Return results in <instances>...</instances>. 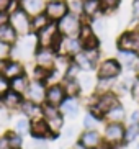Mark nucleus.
<instances>
[{
    "instance_id": "1",
    "label": "nucleus",
    "mask_w": 139,
    "mask_h": 149,
    "mask_svg": "<svg viewBox=\"0 0 139 149\" xmlns=\"http://www.w3.org/2000/svg\"><path fill=\"white\" fill-rule=\"evenodd\" d=\"M124 131H126L124 123H103L101 126L103 144L110 149L124 148Z\"/></svg>"
},
{
    "instance_id": "2",
    "label": "nucleus",
    "mask_w": 139,
    "mask_h": 149,
    "mask_svg": "<svg viewBox=\"0 0 139 149\" xmlns=\"http://www.w3.org/2000/svg\"><path fill=\"white\" fill-rule=\"evenodd\" d=\"M124 69L120 64L116 57H101L98 66L95 69L97 79H106V80H118L123 75Z\"/></svg>"
},
{
    "instance_id": "3",
    "label": "nucleus",
    "mask_w": 139,
    "mask_h": 149,
    "mask_svg": "<svg viewBox=\"0 0 139 149\" xmlns=\"http://www.w3.org/2000/svg\"><path fill=\"white\" fill-rule=\"evenodd\" d=\"M72 61L79 66L82 72H95L98 62L101 61V48L98 49H82L72 57Z\"/></svg>"
},
{
    "instance_id": "4",
    "label": "nucleus",
    "mask_w": 139,
    "mask_h": 149,
    "mask_svg": "<svg viewBox=\"0 0 139 149\" xmlns=\"http://www.w3.org/2000/svg\"><path fill=\"white\" fill-rule=\"evenodd\" d=\"M43 118L46 120L52 134L61 136L62 130L65 126V116L61 113L59 107H52V105H48V103H43Z\"/></svg>"
},
{
    "instance_id": "5",
    "label": "nucleus",
    "mask_w": 139,
    "mask_h": 149,
    "mask_svg": "<svg viewBox=\"0 0 139 149\" xmlns=\"http://www.w3.org/2000/svg\"><path fill=\"white\" fill-rule=\"evenodd\" d=\"M83 22H85V20L82 18V15L69 12V13L65 15V17H62L56 25H57V30H59L61 36H79V31L82 28Z\"/></svg>"
},
{
    "instance_id": "6",
    "label": "nucleus",
    "mask_w": 139,
    "mask_h": 149,
    "mask_svg": "<svg viewBox=\"0 0 139 149\" xmlns=\"http://www.w3.org/2000/svg\"><path fill=\"white\" fill-rule=\"evenodd\" d=\"M36 36V44L38 48H56L59 40H61V33L57 30V25L54 22H51L46 28H43L41 31L35 33Z\"/></svg>"
},
{
    "instance_id": "7",
    "label": "nucleus",
    "mask_w": 139,
    "mask_h": 149,
    "mask_svg": "<svg viewBox=\"0 0 139 149\" xmlns=\"http://www.w3.org/2000/svg\"><path fill=\"white\" fill-rule=\"evenodd\" d=\"M8 23L18 33V36L31 35V17L26 13L25 10L17 8L13 10L12 13H8Z\"/></svg>"
},
{
    "instance_id": "8",
    "label": "nucleus",
    "mask_w": 139,
    "mask_h": 149,
    "mask_svg": "<svg viewBox=\"0 0 139 149\" xmlns=\"http://www.w3.org/2000/svg\"><path fill=\"white\" fill-rule=\"evenodd\" d=\"M116 49L139 54V28L124 30L116 38Z\"/></svg>"
},
{
    "instance_id": "9",
    "label": "nucleus",
    "mask_w": 139,
    "mask_h": 149,
    "mask_svg": "<svg viewBox=\"0 0 139 149\" xmlns=\"http://www.w3.org/2000/svg\"><path fill=\"white\" fill-rule=\"evenodd\" d=\"M30 138H33V139H48L51 143V141H57L61 136L52 134L46 120L43 116H38V118L30 121Z\"/></svg>"
},
{
    "instance_id": "10",
    "label": "nucleus",
    "mask_w": 139,
    "mask_h": 149,
    "mask_svg": "<svg viewBox=\"0 0 139 149\" xmlns=\"http://www.w3.org/2000/svg\"><path fill=\"white\" fill-rule=\"evenodd\" d=\"M75 144L82 146L83 149H98L103 146L101 130H82L79 133Z\"/></svg>"
},
{
    "instance_id": "11",
    "label": "nucleus",
    "mask_w": 139,
    "mask_h": 149,
    "mask_svg": "<svg viewBox=\"0 0 139 149\" xmlns=\"http://www.w3.org/2000/svg\"><path fill=\"white\" fill-rule=\"evenodd\" d=\"M56 53L59 56H67V57H74L75 54H79L83 49L82 43L77 36H61V40L57 43Z\"/></svg>"
},
{
    "instance_id": "12",
    "label": "nucleus",
    "mask_w": 139,
    "mask_h": 149,
    "mask_svg": "<svg viewBox=\"0 0 139 149\" xmlns=\"http://www.w3.org/2000/svg\"><path fill=\"white\" fill-rule=\"evenodd\" d=\"M59 110L65 116V120H75L82 113V110H85L82 97H65L64 102L59 105Z\"/></svg>"
},
{
    "instance_id": "13",
    "label": "nucleus",
    "mask_w": 139,
    "mask_h": 149,
    "mask_svg": "<svg viewBox=\"0 0 139 149\" xmlns=\"http://www.w3.org/2000/svg\"><path fill=\"white\" fill-rule=\"evenodd\" d=\"M77 38L80 40L83 49H98V48H101L100 36L93 31L90 22H83V25H82V28H80V31H79Z\"/></svg>"
},
{
    "instance_id": "14",
    "label": "nucleus",
    "mask_w": 139,
    "mask_h": 149,
    "mask_svg": "<svg viewBox=\"0 0 139 149\" xmlns=\"http://www.w3.org/2000/svg\"><path fill=\"white\" fill-rule=\"evenodd\" d=\"M69 0H48L46 3V8H44V13L46 17L51 20V22L57 23L62 17L69 13Z\"/></svg>"
},
{
    "instance_id": "15",
    "label": "nucleus",
    "mask_w": 139,
    "mask_h": 149,
    "mask_svg": "<svg viewBox=\"0 0 139 149\" xmlns=\"http://www.w3.org/2000/svg\"><path fill=\"white\" fill-rule=\"evenodd\" d=\"M56 59L57 53L54 48H36L35 54H33V64L46 67V69H54Z\"/></svg>"
},
{
    "instance_id": "16",
    "label": "nucleus",
    "mask_w": 139,
    "mask_h": 149,
    "mask_svg": "<svg viewBox=\"0 0 139 149\" xmlns=\"http://www.w3.org/2000/svg\"><path fill=\"white\" fill-rule=\"evenodd\" d=\"M46 88H48V84H46V82L31 79L30 85H28V90H26V93L23 97H25L26 100L43 105L44 100H46Z\"/></svg>"
},
{
    "instance_id": "17",
    "label": "nucleus",
    "mask_w": 139,
    "mask_h": 149,
    "mask_svg": "<svg viewBox=\"0 0 139 149\" xmlns=\"http://www.w3.org/2000/svg\"><path fill=\"white\" fill-rule=\"evenodd\" d=\"M23 102H25V97L23 95L13 92V90H8L7 93L2 95V108L7 110L10 115L12 113H20Z\"/></svg>"
},
{
    "instance_id": "18",
    "label": "nucleus",
    "mask_w": 139,
    "mask_h": 149,
    "mask_svg": "<svg viewBox=\"0 0 139 149\" xmlns=\"http://www.w3.org/2000/svg\"><path fill=\"white\" fill-rule=\"evenodd\" d=\"M65 98V92H64V87H62L61 82H56V84H48V88H46V100L44 103L52 107H59L64 102Z\"/></svg>"
},
{
    "instance_id": "19",
    "label": "nucleus",
    "mask_w": 139,
    "mask_h": 149,
    "mask_svg": "<svg viewBox=\"0 0 139 149\" xmlns=\"http://www.w3.org/2000/svg\"><path fill=\"white\" fill-rule=\"evenodd\" d=\"M101 3L100 0H82V18L85 22H92L101 17Z\"/></svg>"
},
{
    "instance_id": "20",
    "label": "nucleus",
    "mask_w": 139,
    "mask_h": 149,
    "mask_svg": "<svg viewBox=\"0 0 139 149\" xmlns=\"http://www.w3.org/2000/svg\"><path fill=\"white\" fill-rule=\"evenodd\" d=\"M126 118H128L126 107L120 102V103L111 107V108L103 115V123H126Z\"/></svg>"
},
{
    "instance_id": "21",
    "label": "nucleus",
    "mask_w": 139,
    "mask_h": 149,
    "mask_svg": "<svg viewBox=\"0 0 139 149\" xmlns=\"http://www.w3.org/2000/svg\"><path fill=\"white\" fill-rule=\"evenodd\" d=\"M28 70H26V64L22 61H18V59H7L5 62V67H3V72L2 74L7 77L8 80L15 79L18 75H23L26 74Z\"/></svg>"
},
{
    "instance_id": "22",
    "label": "nucleus",
    "mask_w": 139,
    "mask_h": 149,
    "mask_svg": "<svg viewBox=\"0 0 139 149\" xmlns=\"http://www.w3.org/2000/svg\"><path fill=\"white\" fill-rule=\"evenodd\" d=\"M120 61V64L123 66V69L128 70V72H134L136 64L139 62V54L131 53V51H121V49H116V56H115Z\"/></svg>"
},
{
    "instance_id": "23",
    "label": "nucleus",
    "mask_w": 139,
    "mask_h": 149,
    "mask_svg": "<svg viewBox=\"0 0 139 149\" xmlns=\"http://www.w3.org/2000/svg\"><path fill=\"white\" fill-rule=\"evenodd\" d=\"M79 84H80V88H82V97L92 95L95 92V84H97L95 72H80Z\"/></svg>"
},
{
    "instance_id": "24",
    "label": "nucleus",
    "mask_w": 139,
    "mask_h": 149,
    "mask_svg": "<svg viewBox=\"0 0 139 149\" xmlns=\"http://www.w3.org/2000/svg\"><path fill=\"white\" fill-rule=\"evenodd\" d=\"M18 2H20V8L25 10L30 17L44 13V8L48 3V0H18Z\"/></svg>"
},
{
    "instance_id": "25",
    "label": "nucleus",
    "mask_w": 139,
    "mask_h": 149,
    "mask_svg": "<svg viewBox=\"0 0 139 149\" xmlns=\"http://www.w3.org/2000/svg\"><path fill=\"white\" fill-rule=\"evenodd\" d=\"M82 130H101L103 126V120L100 116H97L95 113H92L90 110H85L82 115V123H80Z\"/></svg>"
},
{
    "instance_id": "26",
    "label": "nucleus",
    "mask_w": 139,
    "mask_h": 149,
    "mask_svg": "<svg viewBox=\"0 0 139 149\" xmlns=\"http://www.w3.org/2000/svg\"><path fill=\"white\" fill-rule=\"evenodd\" d=\"M20 113H22L23 116H26L28 120H35V118H38V116H43V105L35 103V102H30V100L25 98Z\"/></svg>"
},
{
    "instance_id": "27",
    "label": "nucleus",
    "mask_w": 139,
    "mask_h": 149,
    "mask_svg": "<svg viewBox=\"0 0 139 149\" xmlns=\"http://www.w3.org/2000/svg\"><path fill=\"white\" fill-rule=\"evenodd\" d=\"M30 82H31V77H30L28 72L23 74V75H18V77H15V79L10 80V90L20 93V95H25L26 90H28Z\"/></svg>"
},
{
    "instance_id": "28",
    "label": "nucleus",
    "mask_w": 139,
    "mask_h": 149,
    "mask_svg": "<svg viewBox=\"0 0 139 149\" xmlns=\"http://www.w3.org/2000/svg\"><path fill=\"white\" fill-rule=\"evenodd\" d=\"M30 121L31 120H28L26 116H23L22 113H18V116L13 120V125H12L10 130L17 131L18 134H22L23 138H30Z\"/></svg>"
},
{
    "instance_id": "29",
    "label": "nucleus",
    "mask_w": 139,
    "mask_h": 149,
    "mask_svg": "<svg viewBox=\"0 0 139 149\" xmlns=\"http://www.w3.org/2000/svg\"><path fill=\"white\" fill-rule=\"evenodd\" d=\"M61 84L64 87L65 97H82V88H80L79 79H62Z\"/></svg>"
},
{
    "instance_id": "30",
    "label": "nucleus",
    "mask_w": 139,
    "mask_h": 149,
    "mask_svg": "<svg viewBox=\"0 0 139 149\" xmlns=\"http://www.w3.org/2000/svg\"><path fill=\"white\" fill-rule=\"evenodd\" d=\"M18 40H20V36H18V33L12 28L10 23H7V25H3V26H0V41H3V43L13 46V44H17Z\"/></svg>"
},
{
    "instance_id": "31",
    "label": "nucleus",
    "mask_w": 139,
    "mask_h": 149,
    "mask_svg": "<svg viewBox=\"0 0 139 149\" xmlns=\"http://www.w3.org/2000/svg\"><path fill=\"white\" fill-rule=\"evenodd\" d=\"M51 23L46 13H39V15H35V17H31V33H38L41 31L43 28H46Z\"/></svg>"
},
{
    "instance_id": "32",
    "label": "nucleus",
    "mask_w": 139,
    "mask_h": 149,
    "mask_svg": "<svg viewBox=\"0 0 139 149\" xmlns=\"http://www.w3.org/2000/svg\"><path fill=\"white\" fill-rule=\"evenodd\" d=\"M51 70L52 69H46V67H41V66H35L31 67V72H30V77L35 80H43V82L48 84L49 77H51Z\"/></svg>"
},
{
    "instance_id": "33",
    "label": "nucleus",
    "mask_w": 139,
    "mask_h": 149,
    "mask_svg": "<svg viewBox=\"0 0 139 149\" xmlns=\"http://www.w3.org/2000/svg\"><path fill=\"white\" fill-rule=\"evenodd\" d=\"M116 80H106V79H97L95 84V95H101V93L111 92V90H116V85H115Z\"/></svg>"
},
{
    "instance_id": "34",
    "label": "nucleus",
    "mask_w": 139,
    "mask_h": 149,
    "mask_svg": "<svg viewBox=\"0 0 139 149\" xmlns=\"http://www.w3.org/2000/svg\"><path fill=\"white\" fill-rule=\"evenodd\" d=\"M126 125V131H124V146H129L136 141H139V125Z\"/></svg>"
},
{
    "instance_id": "35",
    "label": "nucleus",
    "mask_w": 139,
    "mask_h": 149,
    "mask_svg": "<svg viewBox=\"0 0 139 149\" xmlns=\"http://www.w3.org/2000/svg\"><path fill=\"white\" fill-rule=\"evenodd\" d=\"M7 136H8V141H10V146L12 149H20V148H25V139L22 134H18L17 131L13 130H7Z\"/></svg>"
},
{
    "instance_id": "36",
    "label": "nucleus",
    "mask_w": 139,
    "mask_h": 149,
    "mask_svg": "<svg viewBox=\"0 0 139 149\" xmlns=\"http://www.w3.org/2000/svg\"><path fill=\"white\" fill-rule=\"evenodd\" d=\"M100 3H101V12H103V15H111L120 8L121 0H100Z\"/></svg>"
},
{
    "instance_id": "37",
    "label": "nucleus",
    "mask_w": 139,
    "mask_h": 149,
    "mask_svg": "<svg viewBox=\"0 0 139 149\" xmlns=\"http://www.w3.org/2000/svg\"><path fill=\"white\" fill-rule=\"evenodd\" d=\"M79 126L77 125H65L64 130H62L61 136L64 138V139L67 141H72V139H77V136H79Z\"/></svg>"
},
{
    "instance_id": "38",
    "label": "nucleus",
    "mask_w": 139,
    "mask_h": 149,
    "mask_svg": "<svg viewBox=\"0 0 139 149\" xmlns=\"http://www.w3.org/2000/svg\"><path fill=\"white\" fill-rule=\"evenodd\" d=\"M80 72H82V70L79 69L77 64H75L74 61H70V64L67 66V69L64 70V75H62V79H79Z\"/></svg>"
},
{
    "instance_id": "39",
    "label": "nucleus",
    "mask_w": 139,
    "mask_h": 149,
    "mask_svg": "<svg viewBox=\"0 0 139 149\" xmlns=\"http://www.w3.org/2000/svg\"><path fill=\"white\" fill-rule=\"evenodd\" d=\"M30 149H49V141L48 139H33L30 138Z\"/></svg>"
},
{
    "instance_id": "40",
    "label": "nucleus",
    "mask_w": 139,
    "mask_h": 149,
    "mask_svg": "<svg viewBox=\"0 0 139 149\" xmlns=\"http://www.w3.org/2000/svg\"><path fill=\"white\" fill-rule=\"evenodd\" d=\"M10 57H12V46L3 43V41H0V59L7 61Z\"/></svg>"
},
{
    "instance_id": "41",
    "label": "nucleus",
    "mask_w": 139,
    "mask_h": 149,
    "mask_svg": "<svg viewBox=\"0 0 139 149\" xmlns=\"http://www.w3.org/2000/svg\"><path fill=\"white\" fill-rule=\"evenodd\" d=\"M129 93H131V97H133V100H136L139 103V75H136L133 84H131Z\"/></svg>"
},
{
    "instance_id": "42",
    "label": "nucleus",
    "mask_w": 139,
    "mask_h": 149,
    "mask_svg": "<svg viewBox=\"0 0 139 149\" xmlns=\"http://www.w3.org/2000/svg\"><path fill=\"white\" fill-rule=\"evenodd\" d=\"M126 123L128 125H139V107L134 110H131V113H128Z\"/></svg>"
},
{
    "instance_id": "43",
    "label": "nucleus",
    "mask_w": 139,
    "mask_h": 149,
    "mask_svg": "<svg viewBox=\"0 0 139 149\" xmlns=\"http://www.w3.org/2000/svg\"><path fill=\"white\" fill-rule=\"evenodd\" d=\"M131 20L139 23V0L131 2Z\"/></svg>"
},
{
    "instance_id": "44",
    "label": "nucleus",
    "mask_w": 139,
    "mask_h": 149,
    "mask_svg": "<svg viewBox=\"0 0 139 149\" xmlns=\"http://www.w3.org/2000/svg\"><path fill=\"white\" fill-rule=\"evenodd\" d=\"M10 90V80L3 74H0V95H3Z\"/></svg>"
},
{
    "instance_id": "45",
    "label": "nucleus",
    "mask_w": 139,
    "mask_h": 149,
    "mask_svg": "<svg viewBox=\"0 0 139 149\" xmlns=\"http://www.w3.org/2000/svg\"><path fill=\"white\" fill-rule=\"evenodd\" d=\"M0 149H12L10 141H8V136H7V131L0 133Z\"/></svg>"
},
{
    "instance_id": "46",
    "label": "nucleus",
    "mask_w": 139,
    "mask_h": 149,
    "mask_svg": "<svg viewBox=\"0 0 139 149\" xmlns=\"http://www.w3.org/2000/svg\"><path fill=\"white\" fill-rule=\"evenodd\" d=\"M8 120H10V113L7 111V110L0 108V128L5 126V125L8 123Z\"/></svg>"
},
{
    "instance_id": "47",
    "label": "nucleus",
    "mask_w": 139,
    "mask_h": 149,
    "mask_svg": "<svg viewBox=\"0 0 139 149\" xmlns=\"http://www.w3.org/2000/svg\"><path fill=\"white\" fill-rule=\"evenodd\" d=\"M12 2L13 0H0V12H7V13H8Z\"/></svg>"
},
{
    "instance_id": "48",
    "label": "nucleus",
    "mask_w": 139,
    "mask_h": 149,
    "mask_svg": "<svg viewBox=\"0 0 139 149\" xmlns=\"http://www.w3.org/2000/svg\"><path fill=\"white\" fill-rule=\"evenodd\" d=\"M8 23V13L7 12H0V26H3Z\"/></svg>"
},
{
    "instance_id": "49",
    "label": "nucleus",
    "mask_w": 139,
    "mask_h": 149,
    "mask_svg": "<svg viewBox=\"0 0 139 149\" xmlns=\"http://www.w3.org/2000/svg\"><path fill=\"white\" fill-rule=\"evenodd\" d=\"M5 62L7 61H3V59H0V74L3 72V67H5Z\"/></svg>"
},
{
    "instance_id": "50",
    "label": "nucleus",
    "mask_w": 139,
    "mask_h": 149,
    "mask_svg": "<svg viewBox=\"0 0 139 149\" xmlns=\"http://www.w3.org/2000/svg\"><path fill=\"white\" fill-rule=\"evenodd\" d=\"M72 148H74V149H83L82 146H79V144H74V146H72Z\"/></svg>"
},
{
    "instance_id": "51",
    "label": "nucleus",
    "mask_w": 139,
    "mask_h": 149,
    "mask_svg": "<svg viewBox=\"0 0 139 149\" xmlns=\"http://www.w3.org/2000/svg\"><path fill=\"white\" fill-rule=\"evenodd\" d=\"M98 149H110V148H106V146L103 144V146H101V148H98Z\"/></svg>"
},
{
    "instance_id": "52",
    "label": "nucleus",
    "mask_w": 139,
    "mask_h": 149,
    "mask_svg": "<svg viewBox=\"0 0 139 149\" xmlns=\"http://www.w3.org/2000/svg\"><path fill=\"white\" fill-rule=\"evenodd\" d=\"M0 108H2V95H0Z\"/></svg>"
},
{
    "instance_id": "53",
    "label": "nucleus",
    "mask_w": 139,
    "mask_h": 149,
    "mask_svg": "<svg viewBox=\"0 0 139 149\" xmlns=\"http://www.w3.org/2000/svg\"><path fill=\"white\" fill-rule=\"evenodd\" d=\"M64 149H74V148H64Z\"/></svg>"
},
{
    "instance_id": "54",
    "label": "nucleus",
    "mask_w": 139,
    "mask_h": 149,
    "mask_svg": "<svg viewBox=\"0 0 139 149\" xmlns=\"http://www.w3.org/2000/svg\"><path fill=\"white\" fill-rule=\"evenodd\" d=\"M138 149H139V141H138Z\"/></svg>"
},
{
    "instance_id": "55",
    "label": "nucleus",
    "mask_w": 139,
    "mask_h": 149,
    "mask_svg": "<svg viewBox=\"0 0 139 149\" xmlns=\"http://www.w3.org/2000/svg\"><path fill=\"white\" fill-rule=\"evenodd\" d=\"M20 149H25V148H20Z\"/></svg>"
},
{
    "instance_id": "56",
    "label": "nucleus",
    "mask_w": 139,
    "mask_h": 149,
    "mask_svg": "<svg viewBox=\"0 0 139 149\" xmlns=\"http://www.w3.org/2000/svg\"><path fill=\"white\" fill-rule=\"evenodd\" d=\"M138 28H139V26H138Z\"/></svg>"
}]
</instances>
